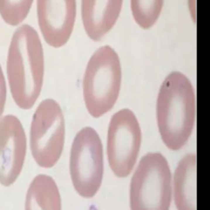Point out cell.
<instances>
[{
	"label": "cell",
	"mask_w": 210,
	"mask_h": 210,
	"mask_svg": "<svg viewBox=\"0 0 210 210\" xmlns=\"http://www.w3.org/2000/svg\"><path fill=\"white\" fill-rule=\"evenodd\" d=\"M25 210H62L58 185L50 176L40 174L30 182L25 194Z\"/></svg>",
	"instance_id": "obj_12"
},
{
	"label": "cell",
	"mask_w": 210,
	"mask_h": 210,
	"mask_svg": "<svg viewBox=\"0 0 210 210\" xmlns=\"http://www.w3.org/2000/svg\"><path fill=\"white\" fill-rule=\"evenodd\" d=\"M38 24L45 42L61 48L69 40L76 17V0H37Z\"/></svg>",
	"instance_id": "obj_9"
},
{
	"label": "cell",
	"mask_w": 210,
	"mask_h": 210,
	"mask_svg": "<svg viewBox=\"0 0 210 210\" xmlns=\"http://www.w3.org/2000/svg\"><path fill=\"white\" fill-rule=\"evenodd\" d=\"M70 175L76 191L81 197H94L103 176V144L94 128L77 132L70 153Z\"/></svg>",
	"instance_id": "obj_6"
},
{
	"label": "cell",
	"mask_w": 210,
	"mask_h": 210,
	"mask_svg": "<svg viewBox=\"0 0 210 210\" xmlns=\"http://www.w3.org/2000/svg\"><path fill=\"white\" fill-rule=\"evenodd\" d=\"M6 100H7V85L2 67L0 66V117L4 112Z\"/></svg>",
	"instance_id": "obj_15"
},
{
	"label": "cell",
	"mask_w": 210,
	"mask_h": 210,
	"mask_svg": "<svg viewBox=\"0 0 210 210\" xmlns=\"http://www.w3.org/2000/svg\"><path fill=\"white\" fill-rule=\"evenodd\" d=\"M189 13L192 17L193 21H195V0H188Z\"/></svg>",
	"instance_id": "obj_16"
},
{
	"label": "cell",
	"mask_w": 210,
	"mask_h": 210,
	"mask_svg": "<svg viewBox=\"0 0 210 210\" xmlns=\"http://www.w3.org/2000/svg\"><path fill=\"white\" fill-rule=\"evenodd\" d=\"M174 201L177 210H196V157L181 158L174 173Z\"/></svg>",
	"instance_id": "obj_11"
},
{
	"label": "cell",
	"mask_w": 210,
	"mask_h": 210,
	"mask_svg": "<svg viewBox=\"0 0 210 210\" xmlns=\"http://www.w3.org/2000/svg\"><path fill=\"white\" fill-rule=\"evenodd\" d=\"M123 0H81L84 29L93 41H99L114 26Z\"/></svg>",
	"instance_id": "obj_10"
},
{
	"label": "cell",
	"mask_w": 210,
	"mask_h": 210,
	"mask_svg": "<svg viewBox=\"0 0 210 210\" xmlns=\"http://www.w3.org/2000/svg\"><path fill=\"white\" fill-rule=\"evenodd\" d=\"M172 201V173L160 153L142 157L131 181V210H169Z\"/></svg>",
	"instance_id": "obj_4"
},
{
	"label": "cell",
	"mask_w": 210,
	"mask_h": 210,
	"mask_svg": "<svg viewBox=\"0 0 210 210\" xmlns=\"http://www.w3.org/2000/svg\"><path fill=\"white\" fill-rule=\"evenodd\" d=\"M34 0H0V15L9 25L16 26L25 19Z\"/></svg>",
	"instance_id": "obj_14"
},
{
	"label": "cell",
	"mask_w": 210,
	"mask_h": 210,
	"mask_svg": "<svg viewBox=\"0 0 210 210\" xmlns=\"http://www.w3.org/2000/svg\"><path fill=\"white\" fill-rule=\"evenodd\" d=\"M65 140V120L55 100H43L35 109L30 129V147L40 167L50 168L62 155Z\"/></svg>",
	"instance_id": "obj_5"
},
{
	"label": "cell",
	"mask_w": 210,
	"mask_h": 210,
	"mask_svg": "<svg viewBox=\"0 0 210 210\" xmlns=\"http://www.w3.org/2000/svg\"><path fill=\"white\" fill-rule=\"evenodd\" d=\"M141 130L134 112L123 108L112 117L107 131V154L112 173L120 178L130 175L141 145Z\"/></svg>",
	"instance_id": "obj_7"
},
{
	"label": "cell",
	"mask_w": 210,
	"mask_h": 210,
	"mask_svg": "<svg viewBox=\"0 0 210 210\" xmlns=\"http://www.w3.org/2000/svg\"><path fill=\"white\" fill-rule=\"evenodd\" d=\"M132 16L144 30L150 29L159 18L164 0H130Z\"/></svg>",
	"instance_id": "obj_13"
},
{
	"label": "cell",
	"mask_w": 210,
	"mask_h": 210,
	"mask_svg": "<svg viewBox=\"0 0 210 210\" xmlns=\"http://www.w3.org/2000/svg\"><path fill=\"white\" fill-rule=\"evenodd\" d=\"M161 138L171 150L181 149L188 141L195 122V95L189 80L173 71L161 85L156 106Z\"/></svg>",
	"instance_id": "obj_2"
},
{
	"label": "cell",
	"mask_w": 210,
	"mask_h": 210,
	"mask_svg": "<svg viewBox=\"0 0 210 210\" xmlns=\"http://www.w3.org/2000/svg\"><path fill=\"white\" fill-rule=\"evenodd\" d=\"M26 136L14 115L0 117V185H13L21 174L26 155Z\"/></svg>",
	"instance_id": "obj_8"
},
{
	"label": "cell",
	"mask_w": 210,
	"mask_h": 210,
	"mask_svg": "<svg viewBox=\"0 0 210 210\" xmlns=\"http://www.w3.org/2000/svg\"><path fill=\"white\" fill-rule=\"evenodd\" d=\"M7 76L17 107L30 109L40 95L45 76L43 46L31 25L24 24L13 34L8 54Z\"/></svg>",
	"instance_id": "obj_1"
},
{
	"label": "cell",
	"mask_w": 210,
	"mask_h": 210,
	"mask_svg": "<svg viewBox=\"0 0 210 210\" xmlns=\"http://www.w3.org/2000/svg\"><path fill=\"white\" fill-rule=\"evenodd\" d=\"M122 66L119 56L109 45L91 56L83 77V98L88 112L99 118L111 110L119 96Z\"/></svg>",
	"instance_id": "obj_3"
}]
</instances>
